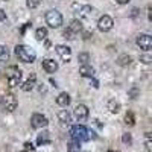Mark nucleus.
Wrapping results in <instances>:
<instances>
[{"label": "nucleus", "instance_id": "9d476101", "mask_svg": "<svg viewBox=\"0 0 152 152\" xmlns=\"http://www.w3.org/2000/svg\"><path fill=\"white\" fill-rule=\"evenodd\" d=\"M55 50H56V53L59 55V58L64 61V62H69V61H70V58H72V49H70L69 46H66V44H58V46L55 47Z\"/></svg>", "mask_w": 152, "mask_h": 152}, {"label": "nucleus", "instance_id": "ddd939ff", "mask_svg": "<svg viewBox=\"0 0 152 152\" xmlns=\"http://www.w3.org/2000/svg\"><path fill=\"white\" fill-rule=\"evenodd\" d=\"M70 102H72V97L69 93H59V96L56 97V104L61 107H67L70 105Z\"/></svg>", "mask_w": 152, "mask_h": 152}, {"label": "nucleus", "instance_id": "c756f323", "mask_svg": "<svg viewBox=\"0 0 152 152\" xmlns=\"http://www.w3.org/2000/svg\"><path fill=\"white\" fill-rule=\"evenodd\" d=\"M128 96H129L131 99H135V97L138 96V90H137L135 87H134V88H131V90L128 91Z\"/></svg>", "mask_w": 152, "mask_h": 152}, {"label": "nucleus", "instance_id": "4468645a", "mask_svg": "<svg viewBox=\"0 0 152 152\" xmlns=\"http://www.w3.org/2000/svg\"><path fill=\"white\" fill-rule=\"evenodd\" d=\"M35 85H37V78H35V75H31L29 79L21 85V90L23 91H31V90H34Z\"/></svg>", "mask_w": 152, "mask_h": 152}, {"label": "nucleus", "instance_id": "a878e982", "mask_svg": "<svg viewBox=\"0 0 152 152\" xmlns=\"http://www.w3.org/2000/svg\"><path fill=\"white\" fill-rule=\"evenodd\" d=\"M9 58V50L0 44V59H8Z\"/></svg>", "mask_w": 152, "mask_h": 152}, {"label": "nucleus", "instance_id": "412c9836", "mask_svg": "<svg viewBox=\"0 0 152 152\" xmlns=\"http://www.w3.org/2000/svg\"><path fill=\"white\" fill-rule=\"evenodd\" d=\"M81 151V143L76 142V140H72L67 146V152H79Z\"/></svg>", "mask_w": 152, "mask_h": 152}, {"label": "nucleus", "instance_id": "39448f33", "mask_svg": "<svg viewBox=\"0 0 152 152\" xmlns=\"http://www.w3.org/2000/svg\"><path fill=\"white\" fill-rule=\"evenodd\" d=\"M31 125H32V128H35V129H43V128H46V126L49 125V120H47L46 116H43V114L35 113L34 116L31 117Z\"/></svg>", "mask_w": 152, "mask_h": 152}, {"label": "nucleus", "instance_id": "7ed1b4c3", "mask_svg": "<svg viewBox=\"0 0 152 152\" xmlns=\"http://www.w3.org/2000/svg\"><path fill=\"white\" fill-rule=\"evenodd\" d=\"M70 135H72V140H76L79 143L87 142L88 138H90V132H88V129L82 125H75L70 129Z\"/></svg>", "mask_w": 152, "mask_h": 152}, {"label": "nucleus", "instance_id": "72a5a7b5", "mask_svg": "<svg viewBox=\"0 0 152 152\" xmlns=\"http://www.w3.org/2000/svg\"><path fill=\"white\" fill-rule=\"evenodd\" d=\"M91 85H93L94 88H99V82H97L96 79H91Z\"/></svg>", "mask_w": 152, "mask_h": 152}, {"label": "nucleus", "instance_id": "0eeeda50", "mask_svg": "<svg viewBox=\"0 0 152 152\" xmlns=\"http://www.w3.org/2000/svg\"><path fill=\"white\" fill-rule=\"evenodd\" d=\"M113 26H114V20L110 15H102V17L99 18V21H97V29L102 31V32L111 31Z\"/></svg>", "mask_w": 152, "mask_h": 152}, {"label": "nucleus", "instance_id": "f03ea898", "mask_svg": "<svg viewBox=\"0 0 152 152\" xmlns=\"http://www.w3.org/2000/svg\"><path fill=\"white\" fill-rule=\"evenodd\" d=\"M6 79H8L9 88H15L21 82V70L18 67H15V66H11L6 70Z\"/></svg>", "mask_w": 152, "mask_h": 152}, {"label": "nucleus", "instance_id": "f8f14e48", "mask_svg": "<svg viewBox=\"0 0 152 152\" xmlns=\"http://www.w3.org/2000/svg\"><path fill=\"white\" fill-rule=\"evenodd\" d=\"M79 75L82 76V78H93L94 76V69L91 66H88V64H82L79 67Z\"/></svg>", "mask_w": 152, "mask_h": 152}, {"label": "nucleus", "instance_id": "bb28decb", "mask_svg": "<svg viewBox=\"0 0 152 152\" xmlns=\"http://www.w3.org/2000/svg\"><path fill=\"white\" fill-rule=\"evenodd\" d=\"M40 3H41V0H26V5H28L29 9L38 8V6H40Z\"/></svg>", "mask_w": 152, "mask_h": 152}, {"label": "nucleus", "instance_id": "1a4fd4ad", "mask_svg": "<svg viewBox=\"0 0 152 152\" xmlns=\"http://www.w3.org/2000/svg\"><path fill=\"white\" fill-rule=\"evenodd\" d=\"M73 116H75V119L78 122H85L88 119V108L84 104L76 105L75 110H73Z\"/></svg>", "mask_w": 152, "mask_h": 152}, {"label": "nucleus", "instance_id": "aec40b11", "mask_svg": "<svg viewBox=\"0 0 152 152\" xmlns=\"http://www.w3.org/2000/svg\"><path fill=\"white\" fill-rule=\"evenodd\" d=\"M35 38L38 41H44L46 38H47V29L46 28H38L35 31Z\"/></svg>", "mask_w": 152, "mask_h": 152}, {"label": "nucleus", "instance_id": "a211bd4d", "mask_svg": "<svg viewBox=\"0 0 152 152\" xmlns=\"http://www.w3.org/2000/svg\"><path fill=\"white\" fill-rule=\"evenodd\" d=\"M108 110L113 113V114H116V113H119L120 111V104L117 102L116 99H111V100H108Z\"/></svg>", "mask_w": 152, "mask_h": 152}, {"label": "nucleus", "instance_id": "6e6552de", "mask_svg": "<svg viewBox=\"0 0 152 152\" xmlns=\"http://www.w3.org/2000/svg\"><path fill=\"white\" fill-rule=\"evenodd\" d=\"M18 102H17V99L12 96V94H6L5 97H2V107L8 111V113H12V111H15Z\"/></svg>", "mask_w": 152, "mask_h": 152}, {"label": "nucleus", "instance_id": "e433bc0d", "mask_svg": "<svg viewBox=\"0 0 152 152\" xmlns=\"http://www.w3.org/2000/svg\"><path fill=\"white\" fill-rule=\"evenodd\" d=\"M108 152H117V151H114V149H110V151H108Z\"/></svg>", "mask_w": 152, "mask_h": 152}, {"label": "nucleus", "instance_id": "7c9ffc66", "mask_svg": "<svg viewBox=\"0 0 152 152\" xmlns=\"http://www.w3.org/2000/svg\"><path fill=\"white\" fill-rule=\"evenodd\" d=\"M140 61H142V62H145V64H151L152 56H151V55H143V56H140Z\"/></svg>", "mask_w": 152, "mask_h": 152}, {"label": "nucleus", "instance_id": "423d86ee", "mask_svg": "<svg viewBox=\"0 0 152 152\" xmlns=\"http://www.w3.org/2000/svg\"><path fill=\"white\" fill-rule=\"evenodd\" d=\"M137 46L140 47L142 50H145V52H149V50L152 49V38H151V35L140 34L137 37Z\"/></svg>", "mask_w": 152, "mask_h": 152}, {"label": "nucleus", "instance_id": "6ab92c4d", "mask_svg": "<svg viewBox=\"0 0 152 152\" xmlns=\"http://www.w3.org/2000/svg\"><path fill=\"white\" fill-rule=\"evenodd\" d=\"M50 140H49V131H43L41 134H38V137H37V145L38 146H41V145H44V143H49Z\"/></svg>", "mask_w": 152, "mask_h": 152}, {"label": "nucleus", "instance_id": "cd10ccee", "mask_svg": "<svg viewBox=\"0 0 152 152\" xmlns=\"http://www.w3.org/2000/svg\"><path fill=\"white\" fill-rule=\"evenodd\" d=\"M78 59H79V62H81V64H87V62L90 61V55H88L87 52H84V53H79Z\"/></svg>", "mask_w": 152, "mask_h": 152}, {"label": "nucleus", "instance_id": "c9c22d12", "mask_svg": "<svg viewBox=\"0 0 152 152\" xmlns=\"http://www.w3.org/2000/svg\"><path fill=\"white\" fill-rule=\"evenodd\" d=\"M90 37H91V34H90V32H84V40H88Z\"/></svg>", "mask_w": 152, "mask_h": 152}, {"label": "nucleus", "instance_id": "393cba45", "mask_svg": "<svg viewBox=\"0 0 152 152\" xmlns=\"http://www.w3.org/2000/svg\"><path fill=\"white\" fill-rule=\"evenodd\" d=\"M145 145H146V149L148 152L152 151V140H151V132H146L145 134Z\"/></svg>", "mask_w": 152, "mask_h": 152}, {"label": "nucleus", "instance_id": "f704fd0d", "mask_svg": "<svg viewBox=\"0 0 152 152\" xmlns=\"http://www.w3.org/2000/svg\"><path fill=\"white\" fill-rule=\"evenodd\" d=\"M116 2H117L119 5H126V3L129 2V0H116Z\"/></svg>", "mask_w": 152, "mask_h": 152}, {"label": "nucleus", "instance_id": "20e7f679", "mask_svg": "<svg viewBox=\"0 0 152 152\" xmlns=\"http://www.w3.org/2000/svg\"><path fill=\"white\" fill-rule=\"evenodd\" d=\"M46 23L49 24L50 28H59L61 24H62V15H61V12L56 11V9H50L46 12Z\"/></svg>", "mask_w": 152, "mask_h": 152}, {"label": "nucleus", "instance_id": "2eb2a0df", "mask_svg": "<svg viewBox=\"0 0 152 152\" xmlns=\"http://www.w3.org/2000/svg\"><path fill=\"white\" fill-rule=\"evenodd\" d=\"M69 31H72L75 35H76V34H79V32L82 31V23H81L79 20H72L70 26H69Z\"/></svg>", "mask_w": 152, "mask_h": 152}, {"label": "nucleus", "instance_id": "9b49d317", "mask_svg": "<svg viewBox=\"0 0 152 152\" xmlns=\"http://www.w3.org/2000/svg\"><path fill=\"white\" fill-rule=\"evenodd\" d=\"M43 69L47 72V73H55L58 70V64H56V61L55 59H43Z\"/></svg>", "mask_w": 152, "mask_h": 152}, {"label": "nucleus", "instance_id": "4be33fe9", "mask_svg": "<svg viewBox=\"0 0 152 152\" xmlns=\"http://www.w3.org/2000/svg\"><path fill=\"white\" fill-rule=\"evenodd\" d=\"M125 123L128 125V126H134L135 125V117H134V114L129 111V113H126V116H125Z\"/></svg>", "mask_w": 152, "mask_h": 152}, {"label": "nucleus", "instance_id": "4c0bfd02", "mask_svg": "<svg viewBox=\"0 0 152 152\" xmlns=\"http://www.w3.org/2000/svg\"><path fill=\"white\" fill-rule=\"evenodd\" d=\"M0 107H2V97H0Z\"/></svg>", "mask_w": 152, "mask_h": 152}, {"label": "nucleus", "instance_id": "b1692460", "mask_svg": "<svg viewBox=\"0 0 152 152\" xmlns=\"http://www.w3.org/2000/svg\"><path fill=\"white\" fill-rule=\"evenodd\" d=\"M122 142H123L125 145L131 146V145H132V135H131L129 132H125V134L122 135Z\"/></svg>", "mask_w": 152, "mask_h": 152}, {"label": "nucleus", "instance_id": "58836bf2", "mask_svg": "<svg viewBox=\"0 0 152 152\" xmlns=\"http://www.w3.org/2000/svg\"><path fill=\"white\" fill-rule=\"evenodd\" d=\"M21 152H29V151H26V149H24V151H21Z\"/></svg>", "mask_w": 152, "mask_h": 152}, {"label": "nucleus", "instance_id": "5701e85b", "mask_svg": "<svg viewBox=\"0 0 152 152\" xmlns=\"http://www.w3.org/2000/svg\"><path fill=\"white\" fill-rule=\"evenodd\" d=\"M93 11H94V9H93L91 6H88V5H87V6H82V8H81V15H82V17H90V15H93Z\"/></svg>", "mask_w": 152, "mask_h": 152}, {"label": "nucleus", "instance_id": "dca6fc26", "mask_svg": "<svg viewBox=\"0 0 152 152\" xmlns=\"http://www.w3.org/2000/svg\"><path fill=\"white\" fill-rule=\"evenodd\" d=\"M58 119L61 123H64V125H69L70 123V113L67 110H61L58 113Z\"/></svg>", "mask_w": 152, "mask_h": 152}, {"label": "nucleus", "instance_id": "f3484780", "mask_svg": "<svg viewBox=\"0 0 152 152\" xmlns=\"http://www.w3.org/2000/svg\"><path fill=\"white\" fill-rule=\"evenodd\" d=\"M132 62V58L129 56V55H120L119 58H117V64L120 66V67H126V66H129Z\"/></svg>", "mask_w": 152, "mask_h": 152}, {"label": "nucleus", "instance_id": "f257e3e1", "mask_svg": "<svg viewBox=\"0 0 152 152\" xmlns=\"http://www.w3.org/2000/svg\"><path fill=\"white\" fill-rule=\"evenodd\" d=\"M15 56L24 62V64H29V62H34L35 58H37V53L35 50L29 46H24V44H18L15 46Z\"/></svg>", "mask_w": 152, "mask_h": 152}, {"label": "nucleus", "instance_id": "c85d7f7f", "mask_svg": "<svg viewBox=\"0 0 152 152\" xmlns=\"http://www.w3.org/2000/svg\"><path fill=\"white\" fill-rule=\"evenodd\" d=\"M62 37H64L66 40H75V34L72 31H69V29H66L64 32H62Z\"/></svg>", "mask_w": 152, "mask_h": 152}, {"label": "nucleus", "instance_id": "2f4dec72", "mask_svg": "<svg viewBox=\"0 0 152 152\" xmlns=\"http://www.w3.org/2000/svg\"><path fill=\"white\" fill-rule=\"evenodd\" d=\"M24 149H26V151H29V152H34V145L32 143H29V142H26V143H24Z\"/></svg>", "mask_w": 152, "mask_h": 152}, {"label": "nucleus", "instance_id": "473e14b6", "mask_svg": "<svg viewBox=\"0 0 152 152\" xmlns=\"http://www.w3.org/2000/svg\"><path fill=\"white\" fill-rule=\"evenodd\" d=\"M6 20V12L3 9H0V21H5Z\"/></svg>", "mask_w": 152, "mask_h": 152}]
</instances>
